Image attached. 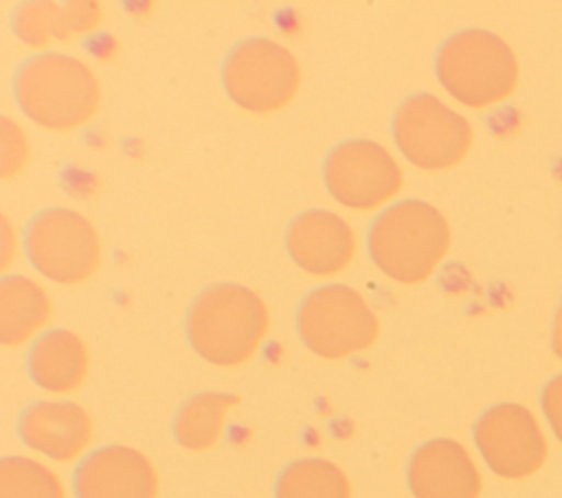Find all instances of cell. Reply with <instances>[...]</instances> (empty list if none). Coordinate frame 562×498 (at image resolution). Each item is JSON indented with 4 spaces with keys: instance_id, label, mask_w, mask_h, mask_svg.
<instances>
[{
    "instance_id": "9c48e42d",
    "label": "cell",
    "mask_w": 562,
    "mask_h": 498,
    "mask_svg": "<svg viewBox=\"0 0 562 498\" xmlns=\"http://www.w3.org/2000/svg\"><path fill=\"white\" fill-rule=\"evenodd\" d=\"M325 184L338 204L367 213L382 208L402 191L404 173L386 147L358 138L329 154Z\"/></svg>"
},
{
    "instance_id": "30bf717a",
    "label": "cell",
    "mask_w": 562,
    "mask_h": 498,
    "mask_svg": "<svg viewBox=\"0 0 562 498\" xmlns=\"http://www.w3.org/2000/svg\"><path fill=\"white\" fill-rule=\"evenodd\" d=\"M479 452L490 469L503 478H527L547 456L544 437L533 415L518 404L490 408L474 432Z\"/></svg>"
},
{
    "instance_id": "5b68a950",
    "label": "cell",
    "mask_w": 562,
    "mask_h": 498,
    "mask_svg": "<svg viewBox=\"0 0 562 498\" xmlns=\"http://www.w3.org/2000/svg\"><path fill=\"white\" fill-rule=\"evenodd\" d=\"M303 344L318 358L345 360L373 347L380 322L367 298L342 283L310 292L296 316Z\"/></svg>"
},
{
    "instance_id": "52a82bcc",
    "label": "cell",
    "mask_w": 562,
    "mask_h": 498,
    "mask_svg": "<svg viewBox=\"0 0 562 498\" xmlns=\"http://www.w3.org/2000/svg\"><path fill=\"white\" fill-rule=\"evenodd\" d=\"M472 125L435 94L406 99L393 118V138L404 158L424 171L459 165L472 147Z\"/></svg>"
},
{
    "instance_id": "d6986e66",
    "label": "cell",
    "mask_w": 562,
    "mask_h": 498,
    "mask_svg": "<svg viewBox=\"0 0 562 498\" xmlns=\"http://www.w3.org/2000/svg\"><path fill=\"white\" fill-rule=\"evenodd\" d=\"M277 498H353L347 472L327 459L292 461L277 478Z\"/></svg>"
},
{
    "instance_id": "9a60e30c",
    "label": "cell",
    "mask_w": 562,
    "mask_h": 498,
    "mask_svg": "<svg viewBox=\"0 0 562 498\" xmlns=\"http://www.w3.org/2000/svg\"><path fill=\"white\" fill-rule=\"evenodd\" d=\"M29 373L44 393L70 395L88 380L90 349L75 331L50 329L35 340Z\"/></svg>"
},
{
    "instance_id": "7c38bea8",
    "label": "cell",
    "mask_w": 562,
    "mask_h": 498,
    "mask_svg": "<svg viewBox=\"0 0 562 498\" xmlns=\"http://www.w3.org/2000/svg\"><path fill=\"white\" fill-rule=\"evenodd\" d=\"M20 437L26 448L40 456L55 463H72L90 450L94 441V421L81 404L44 399L22 415Z\"/></svg>"
},
{
    "instance_id": "603a6c76",
    "label": "cell",
    "mask_w": 562,
    "mask_h": 498,
    "mask_svg": "<svg viewBox=\"0 0 562 498\" xmlns=\"http://www.w3.org/2000/svg\"><path fill=\"white\" fill-rule=\"evenodd\" d=\"M2 237H4V246H2V268H7L9 261H11V250H9V244H11V226H9V219H7V217L2 219Z\"/></svg>"
},
{
    "instance_id": "277c9868",
    "label": "cell",
    "mask_w": 562,
    "mask_h": 498,
    "mask_svg": "<svg viewBox=\"0 0 562 498\" xmlns=\"http://www.w3.org/2000/svg\"><path fill=\"white\" fill-rule=\"evenodd\" d=\"M437 77L463 105L487 107L512 94L518 81V64L501 37L468 29L441 46Z\"/></svg>"
},
{
    "instance_id": "5bb4252c",
    "label": "cell",
    "mask_w": 562,
    "mask_h": 498,
    "mask_svg": "<svg viewBox=\"0 0 562 498\" xmlns=\"http://www.w3.org/2000/svg\"><path fill=\"white\" fill-rule=\"evenodd\" d=\"M406 480L413 498H479L483 485L472 456L452 439H432L417 448Z\"/></svg>"
},
{
    "instance_id": "44dd1931",
    "label": "cell",
    "mask_w": 562,
    "mask_h": 498,
    "mask_svg": "<svg viewBox=\"0 0 562 498\" xmlns=\"http://www.w3.org/2000/svg\"><path fill=\"white\" fill-rule=\"evenodd\" d=\"M29 160V140L20 123L2 116V134H0V176L7 180L18 176Z\"/></svg>"
},
{
    "instance_id": "4fadbf2b",
    "label": "cell",
    "mask_w": 562,
    "mask_h": 498,
    "mask_svg": "<svg viewBox=\"0 0 562 498\" xmlns=\"http://www.w3.org/2000/svg\"><path fill=\"white\" fill-rule=\"evenodd\" d=\"M288 252L307 274L331 276L353 261L356 233L338 213L312 208L290 224Z\"/></svg>"
},
{
    "instance_id": "2e32d148",
    "label": "cell",
    "mask_w": 562,
    "mask_h": 498,
    "mask_svg": "<svg viewBox=\"0 0 562 498\" xmlns=\"http://www.w3.org/2000/svg\"><path fill=\"white\" fill-rule=\"evenodd\" d=\"M103 20L99 2H29L15 15V33L31 48H48L92 33Z\"/></svg>"
},
{
    "instance_id": "e0dca14e",
    "label": "cell",
    "mask_w": 562,
    "mask_h": 498,
    "mask_svg": "<svg viewBox=\"0 0 562 498\" xmlns=\"http://www.w3.org/2000/svg\"><path fill=\"white\" fill-rule=\"evenodd\" d=\"M53 301L44 285L29 276H4L0 283V342L22 347L50 320Z\"/></svg>"
},
{
    "instance_id": "ac0fdd59",
    "label": "cell",
    "mask_w": 562,
    "mask_h": 498,
    "mask_svg": "<svg viewBox=\"0 0 562 498\" xmlns=\"http://www.w3.org/2000/svg\"><path fill=\"white\" fill-rule=\"evenodd\" d=\"M237 404L239 399L235 395L220 391H204L187 399L173 423V434L180 448L189 452L213 450L220 443Z\"/></svg>"
},
{
    "instance_id": "8fae6325",
    "label": "cell",
    "mask_w": 562,
    "mask_h": 498,
    "mask_svg": "<svg viewBox=\"0 0 562 498\" xmlns=\"http://www.w3.org/2000/svg\"><path fill=\"white\" fill-rule=\"evenodd\" d=\"M160 478L154 461L130 445H105L77 467V498H158Z\"/></svg>"
},
{
    "instance_id": "cb8c5ba5",
    "label": "cell",
    "mask_w": 562,
    "mask_h": 498,
    "mask_svg": "<svg viewBox=\"0 0 562 498\" xmlns=\"http://www.w3.org/2000/svg\"><path fill=\"white\" fill-rule=\"evenodd\" d=\"M553 349L555 353L562 358V309L558 314V320H555V331H553Z\"/></svg>"
},
{
    "instance_id": "ffe728a7",
    "label": "cell",
    "mask_w": 562,
    "mask_h": 498,
    "mask_svg": "<svg viewBox=\"0 0 562 498\" xmlns=\"http://www.w3.org/2000/svg\"><path fill=\"white\" fill-rule=\"evenodd\" d=\"M0 498H68L64 478L31 456H7L0 463Z\"/></svg>"
},
{
    "instance_id": "8992f818",
    "label": "cell",
    "mask_w": 562,
    "mask_h": 498,
    "mask_svg": "<svg viewBox=\"0 0 562 498\" xmlns=\"http://www.w3.org/2000/svg\"><path fill=\"white\" fill-rule=\"evenodd\" d=\"M224 88L235 105L252 114H272L301 90V64L283 44L252 37L237 44L224 64Z\"/></svg>"
},
{
    "instance_id": "6da1fadb",
    "label": "cell",
    "mask_w": 562,
    "mask_h": 498,
    "mask_svg": "<svg viewBox=\"0 0 562 498\" xmlns=\"http://www.w3.org/2000/svg\"><path fill=\"white\" fill-rule=\"evenodd\" d=\"M270 331V309L250 287L220 283L204 290L187 320L189 342L213 366L235 369L250 362Z\"/></svg>"
},
{
    "instance_id": "7402d4cb",
    "label": "cell",
    "mask_w": 562,
    "mask_h": 498,
    "mask_svg": "<svg viewBox=\"0 0 562 498\" xmlns=\"http://www.w3.org/2000/svg\"><path fill=\"white\" fill-rule=\"evenodd\" d=\"M542 408H544L547 419L551 421L558 439L562 441V375L555 377L547 386V391L542 395Z\"/></svg>"
},
{
    "instance_id": "ba28073f",
    "label": "cell",
    "mask_w": 562,
    "mask_h": 498,
    "mask_svg": "<svg viewBox=\"0 0 562 498\" xmlns=\"http://www.w3.org/2000/svg\"><path fill=\"white\" fill-rule=\"evenodd\" d=\"M31 263L46 279L77 285L94 276L103 246L94 224L70 208H50L37 215L26 233Z\"/></svg>"
},
{
    "instance_id": "3957f363",
    "label": "cell",
    "mask_w": 562,
    "mask_h": 498,
    "mask_svg": "<svg viewBox=\"0 0 562 498\" xmlns=\"http://www.w3.org/2000/svg\"><path fill=\"white\" fill-rule=\"evenodd\" d=\"M450 248V226L439 208L422 200H402L373 222L369 252L393 281L417 285L432 276Z\"/></svg>"
},
{
    "instance_id": "7a4b0ae2",
    "label": "cell",
    "mask_w": 562,
    "mask_h": 498,
    "mask_svg": "<svg viewBox=\"0 0 562 498\" xmlns=\"http://www.w3.org/2000/svg\"><path fill=\"white\" fill-rule=\"evenodd\" d=\"M18 103L37 125L72 132L101 110V81L90 64L66 53H44L29 59L15 79Z\"/></svg>"
}]
</instances>
